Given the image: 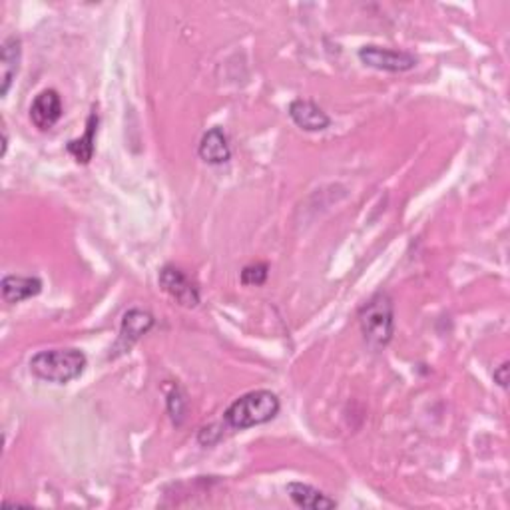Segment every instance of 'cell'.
<instances>
[{"mask_svg":"<svg viewBox=\"0 0 510 510\" xmlns=\"http://www.w3.org/2000/svg\"><path fill=\"white\" fill-rule=\"evenodd\" d=\"M281 403L275 393L267 389L249 391L246 395L233 401L223 413V421L230 429L246 431L257 425H265L278 417Z\"/></svg>","mask_w":510,"mask_h":510,"instance_id":"1","label":"cell"},{"mask_svg":"<svg viewBox=\"0 0 510 510\" xmlns=\"http://www.w3.org/2000/svg\"><path fill=\"white\" fill-rule=\"evenodd\" d=\"M28 365L30 373L40 381L69 385L85 373L88 359L80 349H48L32 357Z\"/></svg>","mask_w":510,"mask_h":510,"instance_id":"2","label":"cell"},{"mask_svg":"<svg viewBox=\"0 0 510 510\" xmlns=\"http://www.w3.org/2000/svg\"><path fill=\"white\" fill-rule=\"evenodd\" d=\"M359 328L371 347H387L395 336V305L385 291H377L359 309Z\"/></svg>","mask_w":510,"mask_h":510,"instance_id":"3","label":"cell"},{"mask_svg":"<svg viewBox=\"0 0 510 510\" xmlns=\"http://www.w3.org/2000/svg\"><path fill=\"white\" fill-rule=\"evenodd\" d=\"M359 61L381 72H409L417 66V56L407 50H391L375 45L359 48Z\"/></svg>","mask_w":510,"mask_h":510,"instance_id":"4","label":"cell"},{"mask_svg":"<svg viewBox=\"0 0 510 510\" xmlns=\"http://www.w3.org/2000/svg\"><path fill=\"white\" fill-rule=\"evenodd\" d=\"M160 287L168 294L175 304L183 307H196L199 304V289L194 281H191L186 271L175 265H164L160 271Z\"/></svg>","mask_w":510,"mask_h":510,"instance_id":"5","label":"cell"},{"mask_svg":"<svg viewBox=\"0 0 510 510\" xmlns=\"http://www.w3.org/2000/svg\"><path fill=\"white\" fill-rule=\"evenodd\" d=\"M61 118H62V98L56 90L53 88L43 90L35 100H32L30 122L35 124L40 132L54 128Z\"/></svg>","mask_w":510,"mask_h":510,"instance_id":"6","label":"cell"},{"mask_svg":"<svg viewBox=\"0 0 510 510\" xmlns=\"http://www.w3.org/2000/svg\"><path fill=\"white\" fill-rule=\"evenodd\" d=\"M289 118L295 122V126L305 132H323L331 126V118L323 108L317 106L312 100H294L289 104Z\"/></svg>","mask_w":510,"mask_h":510,"instance_id":"7","label":"cell"},{"mask_svg":"<svg viewBox=\"0 0 510 510\" xmlns=\"http://www.w3.org/2000/svg\"><path fill=\"white\" fill-rule=\"evenodd\" d=\"M154 315L144 312V309H130V312L124 313L118 337V347L122 349V353L128 351L142 336H146L154 328Z\"/></svg>","mask_w":510,"mask_h":510,"instance_id":"8","label":"cell"},{"mask_svg":"<svg viewBox=\"0 0 510 510\" xmlns=\"http://www.w3.org/2000/svg\"><path fill=\"white\" fill-rule=\"evenodd\" d=\"M198 154L206 164H210V166L228 164L231 160V148H230V142H228V136H225L223 128L215 126L212 130H207L202 136V140H199Z\"/></svg>","mask_w":510,"mask_h":510,"instance_id":"9","label":"cell"},{"mask_svg":"<svg viewBox=\"0 0 510 510\" xmlns=\"http://www.w3.org/2000/svg\"><path fill=\"white\" fill-rule=\"evenodd\" d=\"M20 61H22V40L19 36H8L3 48H0V96H6L8 90H11L12 82L16 78V74L20 70Z\"/></svg>","mask_w":510,"mask_h":510,"instance_id":"10","label":"cell"},{"mask_svg":"<svg viewBox=\"0 0 510 510\" xmlns=\"http://www.w3.org/2000/svg\"><path fill=\"white\" fill-rule=\"evenodd\" d=\"M287 495L294 500V505L299 508H312V510H328L337 508V500L325 495V492L317 490L312 484L304 482H289Z\"/></svg>","mask_w":510,"mask_h":510,"instance_id":"11","label":"cell"},{"mask_svg":"<svg viewBox=\"0 0 510 510\" xmlns=\"http://www.w3.org/2000/svg\"><path fill=\"white\" fill-rule=\"evenodd\" d=\"M3 287V297L6 304H20V301H27L30 297L40 295L43 291V281L38 278H24V275H6L0 283Z\"/></svg>","mask_w":510,"mask_h":510,"instance_id":"12","label":"cell"},{"mask_svg":"<svg viewBox=\"0 0 510 510\" xmlns=\"http://www.w3.org/2000/svg\"><path fill=\"white\" fill-rule=\"evenodd\" d=\"M96 132H98V112L94 110L88 116L86 132L82 134L80 138L70 140L69 144H66L69 154L78 164H90L92 156H94V150H96Z\"/></svg>","mask_w":510,"mask_h":510,"instance_id":"13","label":"cell"},{"mask_svg":"<svg viewBox=\"0 0 510 510\" xmlns=\"http://www.w3.org/2000/svg\"><path fill=\"white\" fill-rule=\"evenodd\" d=\"M267 275H270V265L267 263L263 262L249 263L244 267V270H241V283L249 287H254V286L259 287L267 281Z\"/></svg>","mask_w":510,"mask_h":510,"instance_id":"14","label":"cell"},{"mask_svg":"<svg viewBox=\"0 0 510 510\" xmlns=\"http://www.w3.org/2000/svg\"><path fill=\"white\" fill-rule=\"evenodd\" d=\"M495 381L500 385V387L506 389L508 387V363H503L495 371Z\"/></svg>","mask_w":510,"mask_h":510,"instance_id":"15","label":"cell"},{"mask_svg":"<svg viewBox=\"0 0 510 510\" xmlns=\"http://www.w3.org/2000/svg\"><path fill=\"white\" fill-rule=\"evenodd\" d=\"M6 148H8V136H6V130H3V152L0 154H6Z\"/></svg>","mask_w":510,"mask_h":510,"instance_id":"16","label":"cell"}]
</instances>
